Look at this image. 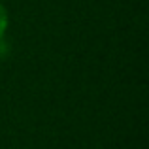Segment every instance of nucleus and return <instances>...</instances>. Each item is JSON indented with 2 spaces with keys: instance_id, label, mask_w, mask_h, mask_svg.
<instances>
[{
  "instance_id": "1",
  "label": "nucleus",
  "mask_w": 149,
  "mask_h": 149,
  "mask_svg": "<svg viewBox=\"0 0 149 149\" xmlns=\"http://www.w3.org/2000/svg\"><path fill=\"white\" fill-rule=\"evenodd\" d=\"M8 23H10L8 11H6V8H4L2 4H0V42H2L4 34H6V30H8Z\"/></svg>"
}]
</instances>
